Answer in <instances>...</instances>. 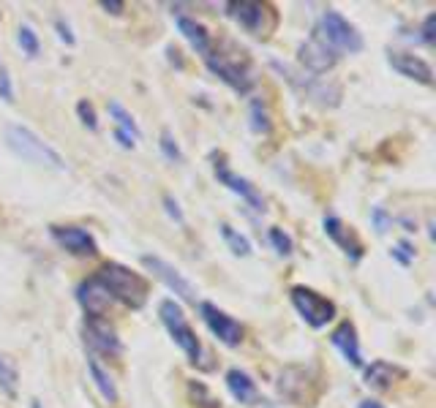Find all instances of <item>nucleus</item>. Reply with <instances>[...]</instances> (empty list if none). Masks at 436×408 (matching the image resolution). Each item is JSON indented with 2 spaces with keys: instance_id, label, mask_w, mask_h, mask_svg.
I'll return each instance as SVG.
<instances>
[{
  "instance_id": "15",
  "label": "nucleus",
  "mask_w": 436,
  "mask_h": 408,
  "mask_svg": "<svg viewBox=\"0 0 436 408\" xmlns=\"http://www.w3.org/2000/svg\"><path fill=\"white\" fill-rule=\"evenodd\" d=\"M388 63L401 76H406V79H415L420 85H434L431 66L422 61V58H417V55H412V52H390Z\"/></svg>"
},
{
  "instance_id": "23",
  "label": "nucleus",
  "mask_w": 436,
  "mask_h": 408,
  "mask_svg": "<svg viewBox=\"0 0 436 408\" xmlns=\"http://www.w3.org/2000/svg\"><path fill=\"white\" fill-rule=\"evenodd\" d=\"M249 120H251V131L259 136H267L273 131V120H270V112H267L265 101L254 98L249 106Z\"/></svg>"
},
{
  "instance_id": "36",
  "label": "nucleus",
  "mask_w": 436,
  "mask_h": 408,
  "mask_svg": "<svg viewBox=\"0 0 436 408\" xmlns=\"http://www.w3.org/2000/svg\"><path fill=\"white\" fill-rule=\"evenodd\" d=\"M115 142H118V145H120L123 150H131V147L137 145V142H134L131 136H128V134H123V131H118V128H115Z\"/></svg>"
},
{
  "instance_id": "25",
  "label": "nucleus",
  "mask_w": 436,
  "mask_h": 408,
  "mask_svg": "<svg viewBox=\"0 0 436 408\" xmlns=\"http://www.w3.org/2000/svg\"><path fill=\"white\" fill-rule=\"evenodd\" d=\"M16 387H19V373H16V367L9 362V360L0 357V389L9 394V397H14Z\"/></svg>"
},
{
  "instance_id": "30",
  "label": "nucleus",
  "mask_w": 436,
  "mask_h": 408,
  "mask_svg": "<svg viewBox=\"0 0 436 408\" xmlns=\"http://www.w3.org/2000/svg\"><path fill=\"white\" fill-rule=\"evenodd\" d=\"M390 256L395 258L398 264H404V267H409V264L415 261V248H412L409 242H398V245H393V251H390Z\"/></svg>"
},
{
  "instance_id": "4",
  "label": "nucleus",
  "mask_w": 436,
  "mask_h": 408,
  "mask_svg": "<svg viewBox=\"0 0 436 408\" xmlns=\"http://www.w3.org/2000/svg\"><path fill=\"white\" fill-rule=\"evenodd\" d=\"M316 36L325 41L336 55L338 52H349V55H355L360 52L365 41H363V36L360 31L341 14V11H336V9H327L325 14H322V22H319V28H316Z\"/></svg>"
},
{
  "instance_id": "2",
  "label": "nucleus",
  "mask_w": 436,
  "mask_h": 408,
  "mask_svg": "<svg viewBox=\"0 0 436 408\" xmlns=\"http://www.w3.org/2000/svg\"><path fill=\"white\" fill-rule=\"evenodd\" d=\"M93 278L101 283V288L107 291L112 303H123L128 308H134V310H140L142 305L147 303V297H150L147 281L137 272H131L128 267H123V264H118V261L104 264Z\"/></svg>"
},
{
  "instance_id": "17",
  "label": "nucleus",
  "mask_w": 436,
  "mask_h": 408,
  "mask_svg": "<svg viewBox=\"0 0 436 408\" xmlns=\"http://www.w3.org/2000/svg\"><path fill=\"white\" fill-rule=\"evenodd\" d=\"M224 381H227V389H229V394H232L240 406H256V403H259V389H256V381H254L246 370L232 367V370H227Z\"/></svg>"
},
{
  "instance_id": "34",
  "label": "nucleus",
  "mask_w": 436,
  "mask_h": 408,
  "mask_svg": "<svg viewBox=\"0 0 436 408\" xmlns=\"http://www.w3.org/2000/svg\"><path fill=\"white\" fill-rule=\"evenodd\" d=\"M434 25H436V14H428L425 22L420 28V41L422 44H434Z\"/></svg>"
},
{
  "instance_id": "33",
  "label": "nucleus",
  "mask_w": 436,
  "mask_h": 408,
  "mask_svg": "<svg viewBox=\"0 0 436 408\" xmlns=\"http://www.w3.org/2000/svg\"><path fill=\"white\" fill-rule=\"evenodd\" d=\"M0 98L3 101H14V85H11V76H9V71H0Z\"/></svg>"
},
{
  "instance_id": "1",
  "label": "nucleus",
  "mask_w": 436,
  "mask_h": 408,
  "mask_svg": "<svg viewBox=\"0 0 436 408\" xmlns=\"http://www.w3.org/2000/svg\"><path fill=\"white\" fill-rule=\"evenodd\" d=\"M6 145L9 150L14 152L16 158L28 161V164H36V167L44 169H55V172H66L68 164L61 152L55 150L49 142H44L41 136L36 134L28 125H19V122H9L6 125Z\"/></svg>"
},
{
  "instance_id": "26",
  "label": "nucleus",
  "mask_w": 436,
  "mask_h": 408,
  "mask_svg": "<svg viewBox=\"0 0 436 408\" xmlns=\"http://www.w3.org/2000/svg\"><path fill=\"white\" fill-rule=\"evenodd\" d=\"M16 41L22 46V52L28 55V58H36L38 52H41V41H38V33L33 31L31 25H22L19 33H16Z\"/></svg>"
},
{
  "instance_id": "3",
  "label": "nucleus",
  "mask_w": 436,
  "mask_h": 408,
  "mask_svg": "<svg viewBox=\"0 0 436 408\" xmlns=\"http://www.w3.org/2000/svg\"><path fill=\"white\" fill-rule=\"evenodd\" d=\"M158 316H161V324L167 327L170 338L175 340V346L180 348L194 365L202 362V357H204L202 343H199V338L194 333V327L186 321L183 308L175 303V300H161V303H158Z\"/></svg>"
},
{
  "instance_id": "35",
  "label": "nucleus",
  "mask_w": 436,
  "mask_h": 408,
  "mask_svg": "<svg viewBox=\"0 0 436 408\" xmlns=\"http://www.w3.org/2000/svg\"><path fill=\"white\" fill-rule=\"evenodd\" d=\"M55 31H58V36H61V41H66L68 46L77 44V38H74V33H71V28L63 22V19H55Z\"/></svg>"
},
{
  "instance_id": "22",
  "label": "nucleus",
  "mask_w": 436,
  "mask_h": 408,
  "mask_svg": "<svg viewBox=\"0 0 436 408\" xmlns=\"http://www.w3.org/2000/svg\"><path fill=\"white\" fill-rule=\"evenodd\" d=\"M88 373H90V378H93L98 394H101L107 403H118V387H115L112 376H109L107 370L98 365V360H88Z\"/></svg>"
},
{
  "instance_id": "19",
  "label": "nucleus",
  "mask_w": 436,
  "mask_h": 408,
  "mask_svg": "<svg viewBox=\"0 0 436 408\" xmlns=\"http://www.w3.org/2000/svg\"><path fill=\"white\" fill-rule=\"evenodd\" d=\"M363 378H365V387H371L376 392H385L398 378H404V370L398 365L388 362V360H374L365 367V376Z\"/></svg>"
},
{
  "instance_id": "18",
  "label": "nucleus",
  "mask_w": 436,
  "mask_h": 408,
  "mask_svg": "<svg viewBox=\"0 0 436 408\" xmlns=\"http://www.w3.org/2000/svg\"><path fill=\"white\" fill-rule=\"evenodd\" d=\"M77 300H79V305L85 308V313H88V316H104V313H107V308L112 305L109 294L101 288V283H98L95 278L85 281V283H79Z\"/></svg>"
},
{
  "instance_id": "13",
  "label": "nucleus",
  "mask_w": 436,
  "mask_h": 408,
  "mask_svg": "<svg viewBox=\"0 0 436 408\" xmlns=\"http://www.w3.org/2000/svg\"><path fill=\"white\" fill-rule=\"evenodd\" d=\"M52 240L58 242L61 248H66L74 256H95L98 253V242L95 237L82 226H52L49 229Z\"/></svg>"
},
{
  "instance_id": "20",
  "label": "nucleus",
  "mask_w": 436,
  "mask_h": 408,
  "mask_svg": "<svg viewBox=\"0 0 436 408\" xmlns=\"http://www.w3.org/2000/svg\"><path fill=\"white\" fill-rule=\"evenodd\" d=\"M175 25H177L180 36H183L199 55H207V52H210V33H207V28H204L202 22H197V19H191V16H186V14H177L175 16Z\"/></svg>"
},
{
  "instance_id": "11",
  "label": "nucleus",
  "mask_w": 436,
  "mask_h": 408,
  "mask_svg": "<svg viewBox=\"0 0 436 408\" xmlns=\"http://www.w3.org/2000/svg\"><path fill=\"white\" fill-rule=\"evenodd\" d=\"M213 174H216V180L221 182V185H227L232 194H237V197L243 199L254 212H265V197L256 191V185H251L246 177L234 174L224 161H216V164H213Z\"/></svg>"
},
{
  "instance_id": "10",
  "label": "nucleus",
  "mask_w": 436,
  "mask_h": 408,
  "mask_svg": "<svg viewBox=\"0 0 436 408\" xmlns=\"http://www.w3.org/2000/svg\"><path fill=\"white\" fill-rule=\"evenodd\" d=\"M82 333H85V343L98 351V354H107V357H118L123 351V343L115 333V327L109 324L104 316H88L82 324Z\"/></svg>"
},
{
  "instance_id": "38",
  "label": "nucleus",
  "mask_w": 436,
  "mask_h": 408,
  "mask_svg": "<svg viewBox=\"0 0 436 408\" xmlns=\"http://www.w3.org/2000/svg\"><path fill=\"white\" fill-rule=\"evenodd\" d=\"M358 408H385L382 403H376V400H363Z\"/></svg>"
},
{
  "instance_id": "16",
  "label": "nucleus",
  "mask_w": 436,
  "mask_h": 408,
  "mask_svg": "<svg viewBox=\"0 0 436 408\" xmlns=\"http://www.w3.org/2000/svg\"><path fill=\"white\" fill-rule=\"evenodd\" d=\"M330 343L341 351V357L352 367H363V351H360V340H358V330L352 321H341L333 335H330Z\"/></svg>"
},
{
  "instance_id": "37",
  "label": "nucleus",
  "mask_w": 436,
  "mask_h": 408,
  "mask_svg": "<svg viewBox=\"0 0 436 408\" xmlns=\"http://www.w3.org/2000/svg\"><path fill=\"white\" fill-rule=\"evenodd\" d=\"M101 9H107L109 14H123V3H109V0H101Z\"/></svg>"
},
{
  "instance_id": "29",
  "label": "nucleus",
  "mask_w": 436,
  "mask_h": 408,
  "mask_svg": "<svg viewBox=\"0 0 436 408\" xmlns=\"http://www.w3.org/2000/svg\"><path fill=\"white\" fill-rule=\"evenodd\" d=\"M77 115H79V120H82V125H88L90 131H95L98 128V117H95V109H93V104L90 101H79L77 104Z\"/></svg>"
},
{
  "instance_id": "5",
  "label": "nucleus",
  "mask_w": 436,
  "mask_h": 408,
  "mask_svg": "<svg viewBox=\"0 0 436 408\" xmlns=\"http://www.w3.org/2000/svg\"><path fill=\"white\" fill-rule=\"evenodd\" d=\"M289 300H292L297 313L303 316V321L313 330H325L327 324L336 318V303L308 286H295L289 291Z\"/></svg>"
},
{
  "instance_id": "27",
  "label": "nucleus",
  "mask_w": 436,
  "mask_h": 408,
  "mask_svg": "<svg viewBox=\"0 0 436 408\" xmlns=\"http://www.w3.org/2000/svg\"><path fill=\"white\" fill-rule=\"evenodd\" d=\"M267 240H270V245L276 248L279 256H292V251H295V240H292L284 229L273 226L270 231H267Z\"/></svg>"
},
{
  "instance_id": "31",
  "label": "nucleus",
  "mask_w": 436,
  "mask_h": 408,
  "mask_svg": "<svg viewBox=\"0 0 436 408\" xmlns=\"http://www.w3.org/2000/svg\"><path fill=\"white\" fill-rule=\"evenodd\" d=\"M371 224H374L376 234H385V231L393 226V215H390L385 207H374V210H371Z\"/></svg>"
},
{
  "instance_id": "28",
  "label": "nucleus",
  "mask_w": 436,
  "mask_h": 408,
  "mask_svg": "<svg viewBox=\"0 0 436 408\" xmlns=\"http://www.w3.org/2000/svg\"><path fill=\"white\" fill-rule=\"evenodd\" d=\"M158 150H161V155H164L167 161H172V164H180V161H183V150H180V145L175 142L172 131H161V139H158Z\"/></svg>"
},
{
  "instance_id": "14",
  "label": "nucleus",
  "mask_w": 436,
  "mask_h": 408,
  "mask_svg": "<svg viewBox=\"0 0 436 408\" xmlns=\"http://www.w3.org/2000/svg\"><path fill=\"white\" fill-rule=\"evenodd\" d=\"M322 226H325L327 237L336 242V245H338V248H341L343 253L352 258V261H360V258H363V242L358 240V234L346 226L341 218H336V215H325Z\"/></svg>"
},
{
  "instance_id": "32",
  "label": "nucleus",
  "mask_w": 436,
  "mask_h": 408,
  "mask_svg": "<svg viewBox=\"0 0 436 408\" xmlns=\"http://www.w3.org/2000/svg\"><path fill=\"white\" fill-rule=\"evenodd\" d=\"M164 210H167V215H170L177 226H183V224H186V215H183L180 204H177V199L172 197V194H164Z\"/></svg>"
},
{
  "instance_id": "12",
  "label": "nucleus",
  "mask_w": 436,
  "mask_h": 408,
  "mask_svg": "<svg viewBox=\"0 0 436 408\" xmlns=\"http://www.w3.org/2000/svg\"><path fill=\"white\" fill-rule=\"evenodd\" d=\"M297 61H300V66H303L306 71H311V74H327V71L338 63V55L313 33L306 44H300V49H297Z\"/></svg>"
},
{
  "instance_id": "7",
  "label": "nucleus",
  "mask_w": 436,
  "mask_h": 408,
  "mask_svg": "<svg viewBox=\"0 0 436 408\" xmlns=\"http://www.w3.org/2000/svg\"><path fill=\"white\" fill-rule=\"evenodd\" d=\"M142 264H145V270L147 272H153V278H158V281L170 288V291H175L180 300H186V303H197V288H194V283H191V281H188L186 275L177 270V267H172L170 261L145 253V256H142Z\"/></svg>"
},
{
  "instance_id": "21",
  "label": "nucleus",
  "mask_w": 436,
  "mask_h": 408,
  "mask_svg": "<svg viewBox=\"0 0 436 408\" xmlns=\"http://www.w3.org/2000/svg\"><path fill=\"white\" fill-rule=\"evenodd\" d=\"M107 112H109V117L115 120V128L118 131H123V134H128L134 142H140L142 139V131H140V125H137V120H134V115L125 109L120 101H109L107 104Z\"/></svg>"
},
{
  "instance_id": "24",
  "label": "nucleus",
  "mask_w": 436,
  "mask_h": 408,
  "mask_svg": "<svg viewBox=\"0 0 436 408\" xmlns=\"http://www.w3.org/2000/svg\"><path fill=\"white\" fill-rule=\"evenodd\" d=\"M218 231H221V237H224V242L229 245V251H232L234 256H249L251 253V242L246 234H240V231L232 229L229 224H221Z\"/></svg>"
},
{
  "instance_id": "6",
  "label": "nucleus",
  "mask_w": 436,
  "mask_h": 408,
  "mask_svg": "<svg viewBox=\"0 0 436 408\" xmlns=\"http://www.w3.org/2000/svg\"><path fill=\"white\" fill-rule=\"evenodd\" d=\"M227 14L251 36H270L279 14L267 3H227Z\"/></svg>"
},
{
  "instance_id": "39",
  "label": "nucleus",
  "mask_w": 436,
  "mask_h": 408,
  "mask_svg": "<svg viewBox=\"0 0 436 408\" xmlns=\"http://www.w3.org/2000/svg\"><path fill=\"white\" fill-rule=\"evenodd\" d=\"M31 408H44V406H41L38 400H31Z\"/></svg>"
},
{
  "instance_id": "8",
  "label": "nucleus",
  "mask_w": 436,
  "mask_h": 408,
  "mask_svg": "<svg viewBox=\"0 0 436 408\" xmlns=\"http://www.w3.org/2000/svg\"><path fill=\"white\" fill-rule=\"evenodd\" d=\"M199 316H202V321L207 324V330L216 335L224 346L234 348L243 343V324L234 321L229 313H224L218 305L202 300V303H199Z\"/></svg>"
},
{
  "instance_id": "9",
  "label": "nucleus",
  "mask_w": 436,
  "mask_h": 408,
  "mask_svg": "<svg viewBox=\"0 0 436 408\" xmlns=\"http://www.w3.org/2000/svg\"><path fill=\"white\" fill-rule=\"evenodd\" d=\"M204 66H207L221 82H227L232 90L249 93L251 88H254V76H251V71L240 61H232V58H227V55H213V52H207V55H204Z\"/></svg>"
}]
</instances>
